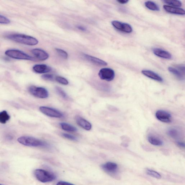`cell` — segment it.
Masks as SVG:
<instances>
[{
    "label": "cell",
    "mask_w": 185,
    "mask_h": 185,
    "mask_svg": "<svg viewBox=\"0 0 185 185\" xmlns=\"http://www.w3.org/2000/svg\"><path fill=\"white\" fill-rule=\"evenodd\" d=\"M6 37L11 40L29 46H35L38 44V41L36 38L25 34H9Z\"/></svg>",
    "instance_id": "cell-1"
},
{
    "label": "cell",
    "mask_w": 185,
    "mask_h": 185,
    "mask_svg": "<svg viewBox=\"0 0 185 185\" xmlns=\"http://www.w3.org/2000/svg\"><path fill=\"white\" fill-rule=\"evenodd\" d=\"M17 141L21 144L26 146L45 147H49V145L44 141L29 136H22L19 138Z\"/></svg>",
    "instance_id": "cell-2"
},
{
    "label": "cell",
    "mask_w": 185,
    "mask_h": 185,
    "mask_svg": "<svg viewBox=\"0 0 185 185\" xmlns=\"http://www.w3.org/2000/svg\"><path fill=\"white\" fill-rule=\"evenodd\" d=\"M34 174L37 180L43 183L51 182L56 179L54 174L43 169H36Z\"/></svg>",
    "instance_id": "cell-3"
},
{
    "label": "cell",
    "mask_w": 185,
    "mask_h": 185,
    "mask_svg": "<svg viewBox=\"0 0 185 185\" xmlns=\"http://www.w3.org/2000/svg\"><path fill=\"white\" fill-rule=\"evenodd\" d=\"M5 53L7 56L13 59L29 61L34 60L31 56L18 50H8L6 51Z\"/></svg>",
    "instance_id": "cell-4"
},
{
    "label": "cell",
    "mask_w": 185,
    "mask_h": 185,
    "mask_svg": "<svg viewBox=\"0 0 185 185\" xmlns=\"http://www.w3.org/2000/svg\"><path fill=\"white\" fill-rule=\"evenodd\" d=\"M29 91L33 96L40 98H47L49 95L47 90L43 87L32 86L29 88Z\"/></svg>",
    "instance_id": "cell-5"
},
{
    "label": "cell",
    "mask_w": 185,
    "mask_h": 185,
    "mask_svg": "<svg viewBox=\"0 0 185 185\" xmlns=\"http://www.w3.org/2000/svg\"><path fill=\"white\" fill-rule=\"evenodd\" d=\"M39 109L43 114L50 117L61 118L63 116V114L61 112L52 108L41 106Z\"/></svg>",
    "instance_id": "cell-6"
},
{
    "label": "cell",
    "mask_w": 185,
    "mask_h": 185,
    "mask_svg": "<svg viewBox=\"0 0 185 185\" xmlns=\"http://www.w3.org/2000/svg\"><path fill=\"white\" fill-rule=\"evenodd\" d=\"M98 75L102 80L111 81L113 80L115 78V73L113 69L104 68L100 70L98 73Z\"/></svg>",
    "instance_id": "cell-7"
},
{
    "label": "cell",
    "mask_w": 185,
    "mask_h": 185,
    "mask_svg": "<svg viewBox=\"0 0 185 185\" xmlns=\"http://www.w3.org/2000/svg\"><path fill=\"white\" fill-rule=\"evenodd\" d=\"M111 24L114 28L121 31L127 33V34H129L133 32V28L128 24L114 20L112 21Z\"/></svg>",
    "instance_id": "cell-8"
},
{
    "label": "cell",
    "mask_w": 185,
    "mask_h": 185,
    "mask_svg": "<svg viewBox=\"0 0 185 185\" xmlns=\"http://www.w3.org/2000/svg\"><path fill=\"white\" fill-rule=\"evenodd\" d=\"M155 115L158 120L163 123H170L172 120L171 114L164 110L158 111L156 112Z\"/></svg>",
    "instance_id": "cell-9"
},
{
    "label": "cell",
    "mask_w": 185,
    "mask_h": 185,
    "mask_svg": "<svg viewBox=\"0 0 185 185\" xmlns=\"http://www.w3.org/2000/svg\"><path fill=\"white\" fill-rule=\"evenodd\" d=\"M31 52L36 58L40 61H45L49 57V55L47 52L39 48L33 49L31 50Z\"/></svg>",
    "instance_id": "cell-10"
},
{
    "label": "cell",
    "mask_w": 185,
    "mask_h": 185,
    "mask_svg": "<svg viewBox=\"0 0 185 185\" xmlns=\"http://www.w3.org/2000/svg\"><path fill=\"white\" fill-rule=\"evenodd\" d=\"M75 120L78 124L82 128L89 131L92 129V125L88 121L79 115L75 117Z\"/></svg>",
    "instance_id": "cell-11"
},
{
    "label": "cell",
    "mask_w": 185,
    "mask_h": 185,
    "mask_svg": "<svg viewBox=\"0 0 185 185\" xmlns=\"http://www.w3.org/2000/svg\"><path fill=\"white\" fill-rule=\"evenodd\" d=\"M83 56L87 60L96 65L101 66H106L107 65V63L106 61L95 57L85 54H83Z\"/></svg>",
    "instance_id": "cell-12"
},
{
    "label": "cell",
    "mask_w": 185,
    "mask_h": 185,
    "mask_svg": "<svg viewBox=\"0 0 185 185\" xmlns=\"http://www.w3.org/2000/svg\"><path fill=\"white\" fill-rule=\"evenodd\" d=\"M33 70L36 73L42 74L47 73L52 71V68L46 65L39 64L34 66Z\"/></svg>",
    "instance_id": "cell-13"
},
{
    "label": "cell",
    "mask_w": 185,
    "mask_h": 185,
    "mask_svg": "<svg viewBox=\"0 0 185 185\" xmlns=\"http://www.w3.org/2000/svg\"><path fill=\"white\" fill-rule=\"evenodd\" d=\"M142 73L144 76H147V78H150L152 80L158 81L159 82H162L163 79L162 77H160L156 73L154 72L151 70H143Z\"/></svg>",
    "instance_id": "cell-14"
},
{
    "label": "cell",
    "mask_w": 185,
    "mask_h": 185,
    "mask_svg": "<svg viewBox=\"0 0 185 185\" xmlns=\"http://www.w3.org/2000/svg\"><path fill=\"white\" fill-rule=\"evenodd\" d=\"M102 169L106 172L109 173H115L118 170V166L115 163L107 162L102 165Z\"/></svg>",
    "instance_id": "cell-15"
},
{
    "label": "cell",
    "mask_w": 185,
    "mask_h": 185,
    "mask_svg": "<svg viewBox=\"0 0 185 185\" xmlns=\"http://www.w3.org/2000/svg\"><path fill=\"white\" fill-rule=\"evenodd\" d=\"M152 50L153 53L156 56L160 58L167 59H170L172 58V56L170 53L166 51L159 48H154Z\"/></svg>",
    "instance_id": "cell-16"
},
{
    "label": "cell",
    "mask_w": 185,
    "mask_h": 185,
    "mask_svg": "<svg viewBox=\"0 0 185 185\" xmlns=\"http://www.w3.org/2000/svg\"><path fill=\"white\" fill-rule=\"evenodd\" d=\"M163 7L167 12L171 14L179 15H184L185 14V10L181 8L167 5H164Z\"/></svg>",
    "instance_id": "cell-17"
},
{
    "label": "cell",
    "mask_w": 185,
    "mask_h": 185,
    "mask_svg": "<svg viewBox=\"0 0 185 185\" xmlns=\"http://www.w3.org/2000/svg\"><path fill=\"white\" fill-rule=\"evenodd\" d=\"M147 140L150 143L155 146H161L163 144L162 140L155 136L149 135L147 138Z\"/></svg>",
    "instance_id": "cell-18"
},
{
    "label": "cell",
    "mask_w": 185,
    "mask_h": 185,
    "mask_svg": "<svg viewBox=\"0 0 185 185\" xmlns=\"http://www.w3.org/2000/svg\"><path fill=\"white\" fill-rule=\"evenodd\" d=\"M169 71L173 74L179 80H183L184 79V74L179 71L178 70L172 67L168 68Z\"/></svg>",
    "instance_id": "cell-19"
},
{
    "label": "cell",
    "mask_w": 185,
    "mask_h": 185,
    "mask_svg": "<svg viewBox=\"0 0 185 185\" xmlns=\"http://www.w3.org/2000/svg\"><path fill=\"white\" fill-rule=\"evenodd\" d=\"M60 125L64 130L68 132H75L77 131V129L73 125H70L69 123H61Z\"/></svg>",
    "instance_id": "cell-20"
},
{
    "label": "cell",
    "mask_w": 185,
    "mask_h": 185,
    "mask_svg": "<svg viewBox=\"0 0 185 185\" xmlns=\"http://www.w3.org/2000/svg\"><path fill=\"white\" fill-rule=\"evenodd\" d=\"M145 5L149 9L153 11H159L160 8L157 4L155 2L150 1H147L145 2Z\"/></svg>",
    "instance_id": "cell-21"
},
{
    "label": "cell",
    "mask_w": 185,
    "mask_h": 185,
    "mask_svg": "<svg viewBox=\"0 0 185 185\" xmlns=\"http://www.w3.org/2000/svg\"><path fill=\"white\" fill-rule=\"evenodd\" d=\"M10 117L6 111L0 112V123L5 124L10 120Z\"/></svg>",
    "instance_id": "cell-22"
},
{
    "label": "cell",
    "mask_w": 185,
    "mask_h": 185,
    "mask_svg": "<svg viewBox=\"0 0 185 185\" xmlns=\"http://www.w3.org/2000/svg\"><path fill=\"white\" fill-rule=\"evenodd\" d=\"M164 2L169 5H170L169 6L174 7H178L182 5V2L177 0H165Z\"/></svg>",
    "instance_id": "cell-23"
},
{
    "label": "cell",
    "mask_w": 185,
    "mask_h": 185,
    "mask_svg": "<svg viewBox=\"0 0 185 185\" xmlns=\"http://www.w3.org/2000/svg\"><path fill=\"white\" fill-rule=\"evenodd\" d=\"M146 173L147 175L151 176V177L157 178L158 179H160L161 178V176L159 173L155 171L151 170V169H147L146 171Z\"/></svg>",
    "instance_id": "cell-24"
},
{
    "label": "cell",
    "mask_w": 185,
    "mask_h": 185,
    "mask_svg": "<svg viewBox=\"0 0 185 185\" xmlns=\"http://www.w3.org/2000/svg\"><path fill=\"white\" fill-rule=\"evenodd\" d=\"M167 134L171 137L177 138L179 136V133L177 129H171L168 130Z\"/></svg>",
    "instance_id": "cell-25"
},
{
    "label": "cell",
    "mask_w": 185,
    "mask_h": 185,
    "mask_svg": "<svg viewBox=\"0 0 185 185\" xmlns=\"http://www.w3.org/2000/svg\"><path fill=\"white\" fill-rule=\"evenodd\" d=\"M56 89L57 93L62 97V98L65 99V100L69 99V97L68 96L67 94L65 93V92L61 88L57 87H56Z\"/></svg>",
    "instance_id": "cell-26"
},
{
    "label": "cell",
    "mask_w": 185,
    "mask_h": 185,
    "mask_svg": "<svg viewBox=\"0 0 185 185\" xmlns=\"http://www.w3.org/2000/svg\"><path fill=\"white\" fill-rule=\"evenodd\" d=\"M56 50L57 53L62 58L64 59H67L68 58V54L65 51L58 48H56Z\"/></svg>",
    "instance_id": "cell-27"
},
{
    "label": "cell",
    "mask_w": 185,
    "mask_h": 185,
    "mask_svg": "<svg viewBox=\"0 0 185 185\" xmlns=\"http://www.w3.org/2000/svg\"><path fill=\"white\" fill-rule=\"evenodd\" d=\"M56 80L57 82L64 85H67L69 83L67 79L61 76H57L56 78Z\"/></svg>",
    "instance_id": "cell-28"
},
{
    "label": "cell",
    "mask_w": 185,
    "mask_h": 185,
    "mask_svg": "<svg viewBox=\"0 0 185 185\" xmlns=\"http://www.w3.org/2000/svg\"><path fill=\"white\" fill-rule=\"evenodd\" d=\"M10 23V21L9 19L5 16L0 15V24H8Z\"/></svg>",
    "instance_id": "cell-29"
},
{
    "label": "cell",
    "mask_w": 185,
    "mask_h": 185,
    "mask_svg": "<svg viewBox=\"0 0 185 185\" xmlns=\"http://www.w3.org/2000/svg\"><path fill=\"white\" fill-rule=\"evenodd\" d=\"M62 135L63 137L68 139L72 141H76L77 140V138L76 137L72 135H70V134L63 133L62 134Z\"/></svg>",
    "instance_id": "cell-30"
},
{
    "label": "cell",
    "mask_w": 185,
    "mask_h": 185,
    "mask_svg": "<svg viewBox=\"0 0 185 185\" xmlns=\"http://www.w3.org/2000/svg\"><path fill=\"white\" fill-rule=\"evenodd\" d=\"M42 78L46 80L52 81L54 79V76L51 74H46L42 76Z\"/></svg>",
    "instance_id": "cell-31"
},
{
    "label": "cell",
    "mask_w": 185,
    "mask_h": 185,
    "mask_svg": "<svg viewBox=\"0 0 185 185\" xmlns=\"http://www.w3.org/2000/svg\"><path fill=\"white\" fill-rule=\"evenodd\" d=\"M177 67L179 71L184 75L185 69L184 66H183V65H178L177 66Z\"/></svg>",
    "instance_id": "cell-32"
},
{
    "label": "cell",
    "mask_w": 185,
    "mask_h": 185,
    "mask_svg": "<svg viewBox=\"0 0 185 185\" xmlns=\"http://www.w3.org/2000/svg\"><path fill=\"white\" fill-rule=\"evenodd\" d=\"M76 27L78 29L82 31L83 32H87V28L84 26L81 25L77 26Z\"/></svg>",
    "instance_id": "cell-33"
},
{
    "label": "cell",
    "mask_w": 185,
    "mask_h": 185,
    "mask_svg": "<svg viewBox=\"0 0 185 185\" xmlns=\"http://www.w3.org/2000/svg\"><path fill=\"white\" fill-rule=\"evenodd\" d=\"M56 185H74L73 184L69 183L67 182L61 181L57 183Z\"/></svg>",
    "instance_id": "cell-34"
},
{
    "label": "cell",
    "mask_w": 185,
    "mask_h": 185,
    "mask_svg": "<svg viewBox=\"0 0 185 185\" xmlns=\"http://www.w3.org/2000/svg\"><path fill=\"white\" fill-rule=\"evenodd\" d=\"M177 144L178 146H179L180 147H185V144L183 142H177Z\"/></svg>",
    "instance_id": "cell-35"
},
{
    "label": "cell",
    "mask_w": 185,
    "mask_h": 185,
    "mask_svg": "<svg viewBox=\"0 0 185 185\" xmlns=\"http://www.w3.org/2000/svg\"><path fill=\"white\" fill-rule=\"evenodd\" d=\"M117 1L118 3L122 4H126L127 3H128V2H129V1H124V0H118V1Z\"/></svg>",
    "instance_id": "cell-36"
},
{
    "label": "cell",
    "mask_w": 185,
    "mask_h": 185,
    "mask_svg": "<svg viewBox=\"0 0 185 185\" xmlns=\"http://www.w3.org/2000/svg\"><path fill=\"white\" fill-rule=\"evenodd\" d=\"M0 185H2V184H0Z\"/></svg>",
    "instance_id": "cell-37"
}]
</instances>
